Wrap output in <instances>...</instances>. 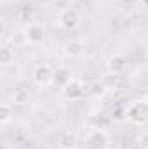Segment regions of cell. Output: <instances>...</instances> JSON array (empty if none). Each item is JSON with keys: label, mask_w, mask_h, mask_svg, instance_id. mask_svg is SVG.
Instances as JSON below:
<instances>
[{"label": "cell", "mask_w": 148, "mask_h": 149, "mask_svg": "<svg viewBox=\"0 0 148 149\" xmlns=\"http://www.w3.org/2000/svg\"><path fill=\"white\" fill-rule=\"evenodd\" d=\"M125 118L129 123L136 125V127H143L148 123V104L147 101H136L132 102L127 109H125Z\"/></svg>", "instance_id": "1"}, {"label": "cell", "mask_w": 148, "mask_h": 149, "mask_svg": "<svg viewBox=\"0 0 148 149\" xmlns=\"http://www.w3.org/2000/svg\"><path fill=\"white\" fill-rule=\"evenodd\" d=\"M32 78H33V83L37 87L45 88L51 83H54V70L49 64H38L32 73Z\"/></svg>", "instance_id": "2"}, {"label": "cell", "mask_w": 148, "mask_h": 149, "mask_svg": "<svg viewBox=\"0 0 148 149\" xmlns=\"http://www.w3.org/2000/svg\"><path fill=\"white\" fill-rule=\"evenodd\" d=\"M58 23H59V26H61L63 30L72 31V30H75V28L80 24V14H78V10L73 9V7H66V9H63V10L59 12Z\"/></svg>", "instance_id": "3"}, {"label": "cell", "mask_w": 148, "mask_h": 149, "mask_svg": "<svg viewBox=\"0 0 148 149\" xmlns=\"http://www.w3.org/2000/svg\"><path fill=\"white\" fill-rule=\"evenodd\" d=\"M84 92H85V88H84V85L78 81V80H70L63 88H61V94H63V97L65 99H68V101H78L80 97H84Z\"/></svg>", "instance_id": "4"}, {"label": "cell", "mask_w": 148, "mask_h": 149, "mask_svg": "<svg viewBox=\"0 0 148 149\" xmlns=\"http://www.w3.org/2000/svg\"><path fill=\"white\" fill-rule=\"evenodd\" d=\"M85 144H87L89 149H106V146H108V137H106V134L103 130L96 128V130H92L87 135Z\"/></svg>", "instance_id": "5"}, {"label": "cell", "mask_w": 148, "mask_h": 149, "mask_svg": "<svg viewBox=\"0 0 148 149\" xmlns=\"http://www.w3.org/2000/svg\"><path fill=\"white\" fill-rule=\"evenodd\" d=\"M85 52V43L78 38H73V40H68L66 45H65V54L70 57V59H78L82 57Z\"/></svg>", "instance_id": "6"}, {"label": "cell", "mask_w": 148, "mask_h": 149, "mask_svg": "<svg viewBox=\"0 0 148 149\" xmlns=\"http://www.w3.org/2000/svg\"><path fill=\"white\" fill-rule=\"evenodd\" d=\"M106 68H108V73L120 74V73L125 71V68H127V61H125L124 56H120V54H113V56L108 57V61H106Z\"/></svg>", "instance_id": "7"}, {"label": "cell", "mask_w": 148, "mask_h": 149, "mask_svg": "<svg viewBox=\"0 0 148 149\" xmlns=\"http://www.w3.org/2000/svg\"><path fill=\"white\" fill-rule=\"evenodd\" d=\"M25 33H26V40L30 45H38L44 42V28L37 24V23H32L25 28Z\"/></svg>", "instance_id": "8"}, {"label": "cell", "mask_w": 148, "mask_h": 149, "mask_svg": "<svg viewBox=\"0 0 148 149\" xmlns=\"http://www.w3.org/2000/svg\"><path fill=\"white\" fill-rule=\"evenodd\" d=\"M30 99H32V95H30L28 88H25V87H18L11 94V102L16 104V106H25V104L30 102Z\"/></svg>", "instance_id": "9"}, {"label": "cell", "mask_w": 148, "mask_h": 149, "mask_svg": "<svg viewBox=\"0 0 148 149\" xmlns=\"http://www.w3.org/2000/svg\"><path fill=\"white\" fill-rule=\"evenodd\" d=\"M58 144L61 149H77V135L73 132H63L58 139Z\"/></svg>", "instance_id": "10"}, {"label": "cell", "mask_w": 148, "mask_h": 149, "mask_svg": "<svg viewBox=\"0 0 148 149\" xmlns=\"http://www.w3.org/2000/svg\"><path fill=\"white\" fill-rule=\"evenodd\" d=\"M70 80H72V74H70V71H68L66 68H59V70L54 71V83L59 85L61 88H63Z\"/></svg>", "instance_id": "11"}, {"label": "cell", "mask_w": 148, "mask_h": 149, "mask_svg": "<svg viewBox=\"0 0 148 149\" xmlns=\"http://www.w3.org/2000/svg\"><path fill=\"white\" fill-rule=\"evenodd\" d=\"M118 76H120V74H113V73L105 74V76L101 78V88H105V90H113V88H117V85H118Z\"/></svg>", "instance_id": "12"}, {"label": "cell", "mask_w": 148, "mask_h": 149, "mask_svg": "<svg viewBox=\"0 0 148 149\" xmlns=\"http://www.w3.org/2000/svg\"><path fill=\"white\" fill-rule=\"evenodd\" d=\"M14 61V50L11 49V47H2L0 49V66L2 68H5V66H9L11 63Z\"/></svg>", "instance_id": "13"}, {"label": "cell", "mask_w": 148, "mask_h": 149, "mask_svg": "<svg viewBox=\"0 0 148 149\" xmlns=\"http://www.w3.org/2000/svg\"><path fill=\"white\" fill-rule=\"evenodd\" d=\"M11 118H12V106L9 102H2L0 104V123L5 125L11 121Z\"/></svg>", "instance_id": "14"}, {"label": "cell", "mask_w": 148, "mask_h": 149, "mask_svg": "<svg viewBox=\"0 0 148 149\" xmlns=\"http://www.w3.org/2000/svg\"><path fill=\"white\" fill-rule=\"evenodd\" d=\"M11 42H12V45H14V47L28 45V40H26V33H25V30H23V31H16V33H12Z\"/></svg>", "instance_id": "15"}, {"label": "cell", "mask_w": 148, "mask_h": 149, "mask_svg": "<svg viewBox=\"0 0 148 149\" xmlns=\"http://www.w3.org/2000/svg\"><path fill=\"white\" fill-rule=\"evenodd\" d=\"M138 144L141 148H148V130H145L140 137H138Z\"/></svg>", "instance_id": "16"}, {"label": "cell", "mask_w": 148, "mask_h": 149, "mask_svg": "<svg viewBox=\"0 0 148 149\" xmlns=\"http://www.w3.org/2000/svg\"><path fill=\"white\" fill-rule=\"evenodd\" d=\"M122 3H125V5H132V3H136L138 0H120Z\"/></svg>", "instance_id": "17"}, {"label": "cell", "mask_w": 148, "mask_h": 149, "mask_svg": "<svg viewBox=\"0 0 148 149\" xmlns=\"http://www.w3.org/2000/svg\"><path fill=\"white\" fill-rule=\"evenodd\" d=\"M145 101H147V104H148V92H147V95H145Z\"/></svg>", "instance_id": "18"}, {"label": "cell", "mask_w": 148, "mask_h": 149, "mask_svg": "<svg viewBox=\"0 0 148 149\" xmlns=\"http://www.w3.org/2000/svg\"><path fill=\"white\" fill-rule=\"evenodd\" d=\"M147 63H148V50H147Z\"/></svg>", "instance_id": "19"}]
</instances>
